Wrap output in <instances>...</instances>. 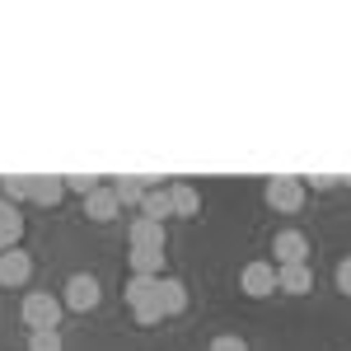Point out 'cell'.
Instances as JSON below:
<instances>
[{"instance_id": "1", "label": "cell", "mask_w": 351, "mask_h": 351, "mask_svg": "<svg viewBox=\"0 0 351 351\" xmlns=\"http://www.w3.org/2000/svg\"><path fill=\"white\" fill-rule=\"evenodd\" d=\"M122 300L132 304L136 324H160L164 319V304H160V276H132L127 281V291H122Z\"/></svg>"}, {"instance_id": "2", "label": "cell", "mask_w": 351, "mask_h": 351, "mask_svg": "<svg viewBox=\"0 0 351 351\" xmlns=\"http://www.w3.org/2000/svg\"><path fill=\"white\" fill-rule=\"evenodd\" d=\"M61 314H66V304H61L52 291H33V295H24L28 332H38V328H61Z\"/></svg>"}, {"instance_id": "3", "label": "cell", "mask_w": 351, "mask_h": 351, "mask_svg": "<svg viewBox=\"0 0 351 351\" xmlns=\"http://www.w3.org/2000/svg\"><path fill=\"white\" fill-rule=\"evenodd\" d=\"M99 295H104L99 276H89V271H75V276L66 281V295H61V304H66V309H75V314H89V309L99 304Z\"/></svg>"}, {"instance_id": "4", "label": "cell", "mask_w": 351, "mask_h": 351, "mask_svg": "<svg viewBox=\"0 0 351 351\" xmlns=\"http://www.w3.org/2000/svg\"><path fill=\"white\" fill-rule=\"evenodd\" d=\"M271 211H300L304 206V178H267V188H263Z\"/></svg>"}, {"instance_id": "5", "label": "cell", "mask_w": 351, "mask_h": 351, "mask_svg": "<svg viewBox=\"0 0 351 351\" xmlns=\"http://www.w3.org/2000/svg\"><path fill=\"white\" fill-rule=\"evenodd\" d=\"M271 253H276V267H300V263L309 258V239H304V230H276Z\"/></svg>"}, {"instance_id": "6", "label": "cell", "mask_w": 351, "mask_h": 351, "mask_svg": "<svg viewBox=\"0 0 351 351\" xmlns=\"http://www.w3.org/2000/svg\"><path fill=\"white\" fill-rule=\"evenodd\" d=\"M239 291L243 295H253V300H263L276 291V263H248L239 276Z\"/></svg>"}, {"instance_id": "7", "label": "cell", "mask_w": 351, "mask_h": 351, "mask_svg": "<svg viewBox=\"0 0 351 351\" xmlns=\"http://www.w3.org/2000/svg\"><path fill=\"white\" fill-rule=\"evenodd\" d=\"M28 276H33V258H28L24 248H5L0 253V286H28Z\"/></svg>"}, {"instance_id": "8", "label": "cell", "mask_w": 351, "mask_h": 351, "mask_svg": "<svg viewBox=\"0 0 351 351\" xmlns=\"http://www.w3.org/2000/svg\"><path fill=\"white\" fill-rule=\"evenodd\" d=\"M61 197H66V178H56V173H28V202L56 206Z\"/></svg>"}, {"instance_id": "9", "label": "cell", "mask_w": 351, "mask_h": 351, "mask_svg": "<svg viewBox=\"0 0 351 351\" xmlns=\"http://www.w3.org/2000/svg\"><path fill=\"white\" fill-rule=\"evenodd\" d=\"M150 188H160V178H145V173H122V178H112V192H117L122 206H141Z\"/></svg>"}, {"instance_id": "10", "label": "cell", "mask_w": 351, "mask_h": 351, "mask_svg": "<svg viewBox=\"0 0 351 351\" xmlns=\"http://www.w3.org/2000/svg\"><path fill=\"white\" fill-rule=\"evenodd\" d=\"M122 211V202H117V192H112V183L108 188H94L89 197H84V216L89 220H99V225H108L112 216Z\"/></svg>"}, {"instance_id": "11", "label": "cell", "mask_w": 351, "mask_h": 351, "mask_svg": "<svg viewBox=\"0 0 351 351\" xmlns=\"http://www.w3.org/2000/svg\"><path fill=\"white\" fill-rule=\"evenodd\" d=\"M276 291H286V295H309V291H314L309 263H300V267H276Z\"/></svg>"}, {"instance_id": "12", "label": "cell", "mask_w": 351, "mask_h": 351, "mask_svg": "<svg viewBox=\"0 0 351 351\" xmlns=\"http://www.w3.org/2000/svg\"><path fill=\"white\" fill-rule=\"evenodd\" d=\"M160 304H164V319L183 314V309H188V286H183L178 276H160Z\"/></svg>"}, {"instance_id": "13", "label": "cell", "mask_w": 351, "mask_h": 351, "mask_svg": "<svg viewBox=\"0 0 351 351\" xmlns=\"http://www.w3.org/2000/svg\"><path fill=\"white\" fill-rule=\"evenodd\" d=\"M132 276H164V248H132Z\"/></svg>"}, {"instance_id": "14", "label": "cell", "mask_w": 351, "mask_h": 351, "mask_svg": "<svg viewBox=\"0 0 351 351\" xmlns=\"http://www.w3.org/2000/svg\"><path fill=\"white\" fill-rule=\"evenodd\" d=\"M132 248H164V225L150 216L132 220Z\"/></svg>"}, {"instance_id": "15", "label": "cell", "mask_w": 351, "mask_h": 351, "mask_svg": "<svg viewBox=\"0 0 351 351\" xmlns=\"http://www.w3.org/2000/svg\"><path fill=\"white\" fill-rule=\"evenodd\" d=\"M141 216L160 220V225L173 216V197H169V188H150V192H145V202H141Z\"/></svg>"}, {"instance_id": "16", "label": "cell", "mask_w": 351, "mask_h": 351, "mask_svg": "<svg viewBox=\"0 0 351 351\" xmlns=\"http://www.w3.org/2000/svg\"><path fill=\"white\" fill-rule=\"evenodd\" d=\"M169 197H173V216H197L202 211V197L192 183H169Z\"/></svg>"}, {"instance_id": "17", "label": "cell", "mask_w": 351, "mask_h": 351, "mask_svg": "<svg viewBox=\"0 0 351 351\" xmlns=\"http://www.w3.org/2000/svg\"><path fill=\"white\" fill-rule=\"evenodd\" d=\"M0 197H5L10 206L28 202V178H24V173H10V178H0Z\"/></svg>"}, {"instance_id": "18", "label": "cell", "mask_w": 351, "mask_h": 351, "mask_svg": "<svg viewBox=\"0 0 351 351\" xmlns=\"http://www.w3.org/2000/svg\"><path fill=\"white\" fill-rule=\"evenodd\" d=\"M28 351H61V328H38V332H28Z\"/></svg>"}, {"instance_id": "19", "label": "cell", "mask_w": 351, "mask_h": 351, "mask_svg": "<svg viewBox=\"0 0 351 351\" xmlns=\"http://www.w3.org/2000/svg\"><path fill=\"white\" fill-rule=\"evenodd\" d=\"M94 188H104L94 173H66V192H80V197H89Z\"/></svg>"}, {"instance_id": "20", "label": "cell", "mask_w": 351, "mask_h": 351, "mask_svg": "<svg viewBox=\"0 0 351 351\" xmlns=\"http://www.w3.org/2000/svg\"><path fill=\"white\" fill-rule=\"evenodd\" d=\"M337 183H342L337 173H309V178H304V192H309V188H314V192H332Z\"/></svg>"}, {"instance_id": "21", "label": "cell", "mask_w": 351, "mask_h": 351, "mask_svg": "<svg viewBox=\"0 0 351 351\" xmlns=\"http://www.w3.org/2000/svg\"><path fill=\"white\" fill-rule=\"evenodd\" d=\"M211 351H248V342H243L239 332H220L216 342H211Z\"/></svg>"}, {"instance_id": "22", "label": "cell", "mask_w": 351, "mask_h": 351, "mask_svg": "<svg viewBox=\"0 0 351 351\" xmlns=\"http://www.w3.org/2000/svg\"><path fill=\"white\" fill-rule=\"evenodd\" d=\"M337 291L351 300V258H342V263H337Z\"/></svg>"}, {"instance_id": "23", "label": "cell", "mask_w": 351, "mask_h": 351, "mask_svg": "<svg viewBox=\"0 0 351 351\" xmlns=\"http://www.w3.org/2000/svg\"><path fill=\"white\" fill-rule=\"evenodd\" d=\"M342 183H347V188H351V178H342Z\"/></svg>"}]
</instances>
